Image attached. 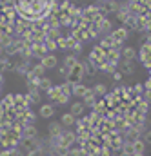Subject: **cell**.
<instances>
[{
  "instance_id": "obj_9",
  "label": "cell",
  "mask_w": 151,
  "mask_h": 156,
  "mask_svg": "<svg viewBox=\"0 0 151 156\" xmlns=\"http://www.w3.org/2000/svg\"><path fill=\"white\" fill-rule=\"evenodd\" d=\"M9 149H11V156H22V153L17 147H9Z\"/></svg>"
},
{
  "instance_id": "obj_6",
  "label": "cell",
  "mask_w": 151,
  "mask_h": 156,
  "mask_svg": "<svg viewBox=\"0 0 151 156\" xmlns=\"http://www.w3.org/2000/svg\"><path fill=\"white\" fill-rule=\"evenodd\" d=\"M44 66H46V67H53V66H55V58H53V56L46 58V60H44Z\"/></svg>"
},
{
  "instance_id": "obj_8",
  "label": "cell",
  "mask_w": 151,
  "mask_h": 156,
  "mask_svg": "<svg viewBox=\"0 0 151 156\" xmlns=\"http://www.w3.org/2000/svg\"><path fill=\"white\" fill-rule=\"evenodd\" d=\"M64 123H66V125H71V123H73V116H71V115H66V116H64Z\"/></svg>"
},
{
  "instance_id": "obj_4",
  "label": "cell",
  "mask_w": 151,
  "mask_h": 156,
  "mask_svg": "<svg viewBox=\"0 0 151 156\" xmlns=\"http://www.w3.org/2000/svg\"><path fill=\"white\" fill-rule=\"evenodd\" d=\"M49 131H51V134H53V136H58V134H60V125H58V123H53Z\"/></svg>"
},
{
  "instance_id": "obj_3",
  "label": "cell",
  "mask_w": 151,
  "mask_h": 156,
  "mask_svg": "<svg viewBox=\"0 0 151 156\" xmlns=\"http://www.w3.org/2000/svg\"><path fill=\"white\" fill-rule=\"evenodd\" d=\"M51 115H53V107H51V105H42V107H40V116L49 118Z\"/></svg>"
},
{
  "instance_id": "obj_2",
  "label": "cell",
  "mask_w": 151,
  "mask_h": 156,
  "mask_svg": "<svg viewBox=\"0 0 151 156\" xmlns=\"http://www.w3.org/2000/svg\"><path fill=\"white\" fill-rule=\"evenodd\" d=\"M0 145H2V147H6V149H9V147H11V138H9V134H7V133H0Z\"/></svg>"
},
{
  "instance_id": "obj_7",
  "label": "cell",
  "mask_w": 151,
  "mask_h": 156,
  "mask_svg": "<svg viewBox=\"0 0 151 156\" xmlns=\"http://www.w3.org/2000/svg\"><path fill=\"white\" fill-rule=\"evenodd\" d=\"M26 156H42V149L38 147V149H35V151H31V153H28Z\"/></svg>"
},
{
  "instance_id": "obj_12",
  "label": "cell",
  "mask_w": 151,
  "mask_h": 156,
  "mask_svg": "<svg viewBox=\"0 0 151 156\" xmlns=\"http://www.w3.org/2000/svg\"><path fill=\"white\" fill-rule=\"evenodd\" d=\"M73 156H84V154H82V151H75V153H73Z\"/></svg>"
},
{
  "instance_id": "obj_11",
  "label": "cell",
  "mask_w": 151,
  "mask_h": 156,
  "mask_svg": "<svg viewBox=\"0 0 151 156\" xmlns=\"http://www.w3.org/2000/svg\"><path fill=\"white\" fill-rule=\"evenodd\" d=\"M80 109H82L80 105H73V113H75V115H78V113H80Z\"/></svg>"
},
{
  "instance_id": "obj_10",
  "label": "cell",
  "mask_w": 151,
  "mask_h": 156,
  "mask_svg": "<svg viewBox=\"0 0 151 156\" xmlns=\"http://www.w3.org/2000/svg\"><path fill=\"white\" fill-rule=\"evenodd\" d=\"M0 156H11V149H4V151L0 153Z\"/></svg>"
},
{
  "instance_id": "obj_1",
  "label": "cell",
  "mask_w": 151,
  "mask_h": 156,
  "mask_svg": "<svg viewBox=\"0 0 151 156\" xmlns=\"http://www.w3.org/2000/svg\"><path fill=\"white\" fill-rule=\"evenodd\" d=\"M33 138H37V129L31 123H26V127L22 131V140H33Z\"/></svg>"
},
{
  "instance_id": "obj_5",
  "label": "cell",
  "mask_w": 151,
  "mask_h": 156,
  "mask_svg": "<svg viewBox=\"0 0 151 156\" xmlns=\"http://www.w3.org/2000/svg\"><path fill=\"white\" fill-rule=\"evenodd\" d=\"M24 120H26V123H33V122H35V115L28 111V113H26V116H24Z\"/></svg>"
}]
</instances>
